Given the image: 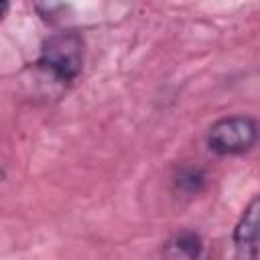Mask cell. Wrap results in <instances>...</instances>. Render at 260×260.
<instances>
[{
	"label": "cell",
	"instance_id": "obj_5",
	"mask_svg": "<svg viewBox=\"0 0 260 260\" xmlns=\"http://www.w3.org/2000/svg\"><path fill=\"white\" fill-rule=\"evenodd\" d=\"M175 183L181 191L185 193H199L205 185V173L199 169V167H183L177 177H175Z\"/></svg>",
	"mask_w": 260,
	"mask_h": 260
},
{
	"label": "cell",
	"instance_id": "obj_2",
	"mask_svg": "<svg viewBox=\"0 0 260 260\" xmlns=\"http://www.w3.org/2000/svg\"><path fill=\"white\" fill-rule=\"evenodd\" d=\"M260 138V124L252 116H225L215 120L207 134L205 144L219 156H234L248 152Z\"/></svg>",
	"mask_w": 260,
	"mask_h": 260
},
{
	"label": "cell",
	"instance_id": "obj_1",
	"mask_svg": "<svg viewBox=\"0 0 260 260\" xmlns=\"http://www.w3.org/2000/svg\"><path fill=\"white\" fill-rule=\"evenodd\" d=\"M85 57V41L77 30H59L49 35L41 43L39 57L32 63V73L37 81L49 85L55 93L67 91L73 81L81 75Z\"/></svg>",
	"mask_w": 260,
	"mask_h": 260
},
{
	"label": "cell",
	"instance_id": "obj_4",
	"mask_svg": "<svg viewBox=\"0 0 260 260\" xmlns=\"http://www.w3.org/2000/svg\"><path fill=\"white\" fill-rule=\"evenodd\" d=\"M201 252H203L201 236L193 230H183L173 234L162 246L165 260H199Z\"/></svg>",
	"mask_w": 260,
	"mask_h": 260
},
{
	"label": "cell",
	"instance_id": "obj_3",
	"mask_svg": "<svg viewBox=\"0 0 260 260\" xmlns=\"http://www.w3.org/2000/svg\"><path fill=\"white\" fill-rule=\"evenodd\" d=\"M232 244L236 260H260V193L244 207L234 228Z\"/></svg>",
	"mask_w": 260,
	"mask_h": 260
}]
</instances>
